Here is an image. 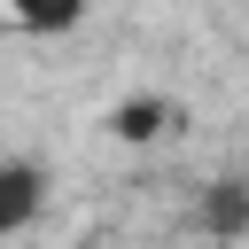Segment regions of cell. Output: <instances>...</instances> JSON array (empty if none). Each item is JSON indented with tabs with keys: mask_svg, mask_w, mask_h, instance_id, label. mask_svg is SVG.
Wrapping results in <instances>:
<instances>
[{
	"mask_svg": "<svg viewBox=\"0 0 249 249\" xmlns=\"http://www.w3.org/2000/svg\"><path fill=\"white\" fill-rule=\"evenodd\" d=\"M39 210H47V171L31 156H0V241H16Z\"/></svg>",
	"mask_w": 249,
	"mask_h": 249,
	"instance_id": "6da1fadb",
	"label": "cell"
},
{
	"mask_svg": "<svg viewBox=\"0 0 249 249\" xmlns=\"http://www.w3.org/2000/svg\"><path fill=\"white\" fill-rule=\"evenodd\" d=\"M109 132H117V140H132V148H140V140H156V132H163V101H148V93L117 101V109H109Z\"/></svg>",
	"mask_w": 249,
	"mask_h": 249,
	"instance_id": "277c9868",
	"label": "cell"
},
{
	"mask_svg": "<svg viewBox=\"0 0 249 249\" xmlns=\"http://www.w3.org/2000/svg\"><path fill=\"white\" fill-rule=\"evenodd\" d=\"M202 226H210L218 241L249 233V179H210V187H202Z\"/></svg>",
	"mask_w": 249,
	"mask_h": 249,
	"instance_id": "3957f363",
	"label": "cell"
},
{
	"mask_svg": "<svg viewBox=\"0 0 249 249\" xmlns=\"http://www.w3.org/2000/svg\"><path fill=\"white\" fill-rule=\"evenodd\" d=\"M8 16H16V31H31V39H62V31H78L86 16H93V0H0Z\"/></svg>",
	"mask_w": 249,
	"mask_h": 249,
	"instance_id": "7a4b0ae2",
	"label": "cell"
}]
</instances>
